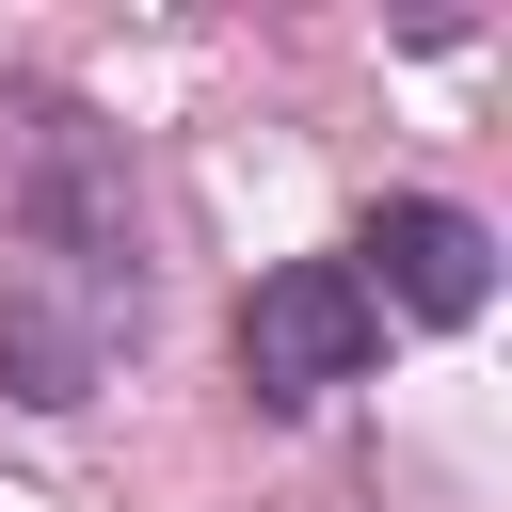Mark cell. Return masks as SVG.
<instances>
[{
  "instance_id": "cell-1",
  "label": "cell",
  "mask_w": 512,
  "mask_h": 512,
  "mask_svg": "<svg viewBox=\"0 0 512 512\" xmlns=\"http://www.w3.org/2000/svg\"><path fill=\"white\" fill-rule=\"evenodd\" d=\"M0 224L16 256H80V272H144V208H128V144L80 96H0Z\"/></svg>"
},
{
  "instance_id": "cell-2",
  "label": "cell",
  "mask_w": 512,
  "mask_h": 512,
  "mask_svg": "<svg viewBox=\"0 0 512 512\" xmlns=\"http://www.w3.org/2000/svg\"><path fill=\"white\" fill-rule=\"evenodd\" d=\"M144 336V272H80V256H0V400L64 416L128 368Z\"/></svg>"
},
{
  "instance_id": "cell-3",
  "label": "cell",
  "mask_w": 512,
  "mask_h": 512,
  "mask_svg": "<svg viewBox=\"0 0 512 512\" xmlns=\"http://www.w3.org/2000/svg\"><path fill=\"white\" fill-rule=\"evenodd\" d=\"M368 352H384V304L352 288V256H288V272H256V304H240V384H256L272 416L368 384Z\"/></svg>"
},
{
  "instance_id": "cell-4",
  "label": "cell",
  "mask_w": 512,
  "mask_h": 512,
  "mask_svg": "<svg viewBox=\"0 0 512 512\" xmlns=\"http://www.w3.org/2000/svg\"><path fill=\"white\" fill-rule=\"evenodd\" d=\"M352 288H368V304H400V320H480L496 240H480V208H448V192H384V208H368V240H352Z\"/></svg>"
}]
</instances>
